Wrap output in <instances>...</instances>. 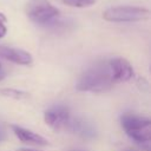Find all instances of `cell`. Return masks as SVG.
I'll return each instance as SVG.
<instances>
[{
    "instance_id": "6da1fadb",
    "label": "cell",
    "mask_w": 151,
    "mask_h": 151,
    "mask_svg": "<svg viewBox=\"0 0 151 151\" xmlns=\"http://www.w3.org/2000/svg\"><path fill=\"white\" fill-rule=\"evenodd\" d=\"M109 60L98 61L85 70L79 77L76 88L81 92H104L114 85Z\"/></svg>"
},
{
    "instance_id": "7a4b0ae2",
    "label": "cell",
    "mask_w": 151,
    "mask_h": 151,
    "mask_svg": "<svg viewBox=\"0 0 151 151\" xmlns=\"http://www.w3.org/2000/svg\"><path fill=\"white\" fill-rule=\"evenodd\" d=\"M120 125L125 133L144 151L151 150V120L133 113H124Z\"/></svg>"
},
{
    "instance_id": "3957f363",
    "label": "cell",
    "mask_w": 151,
    "mask_h": 151,
    "mask_svg": "<svg viewBox=\"0 0 151 151\" xmlns=\"http://www.w3.org/2000/svg\"><path fill=\"white\" fill-rule=\"evenodd\" d=\"M26 14L39 26H51L58 21L60 11L48 0H29L26 5Z\"/></svg>"
},
{
    "instance_id": "277c9868",
    "label": "cell",
    "mask_w": 151,
    "mask_h": 151,
    "mask_svg": "<svg viewBox=\"0 0 151 151\" xmlns=\"http://www.w3.org/2000/svg\"><path fill=\"white\" fill-rule=\"evenodd\" d=\"M150 17L147 8L138 6H114L103 12V18L110 22H136Z\"/></svg>"
},
{
    "instance_id": "5b68a950",
    "label": "cell",
    "mask_w": 151,
    "mask_h": 151,
    "mask_svg": "<svg viewBox=\"0 0 151 151\" xmlns=\"http://www.w3.org/2000/svg\"><path fill=\"white\" fill-rule=\"evenodd\" d=\"M71 118L70 110L64 105L51 106L44 113L45 123L54 131H66Z\"/></svg>"
},
{
    "instance_id": "8992f818",
    "label": "cell",
    "mask_w": 151,
    "mask_h": 151,
    "mask_svg": "<svg viewBox=\"0 0 151 151\" xmlns=\"http://www.w3.org/2000/svg\"><path fill=\"white\" fill-rule=\"evenodd\" d=\"M109 65H110L111 73H112V77L116 84L129 81L134 74L131 64L122 57H116V58L110 59Z\"/></svg>"
},
{
    "instance_id": "52a82bcc",
    "label": "cell",
    "mask_w": 151,
    "mask_h": 151,
    "mask_svg": "<svg viewBox=\"0 0 151 151\" xmlns=\"http://www.w3.org/2000/svg\"><path fill=\"white\" fill-rule=\"evenodd\" d=\"M11 129H12L13 133L22 143H26L29 145H37V146H46L48 144V140L45 137H42L31 130H27L25 127L18 126V125H11Z\"/></svg>"
},
{
    "instance_id": "ba28073f",
    "label": "cell",
    "mask_w": 151,
    "mask_h": 151,
    "mask_svg": "<svg viewBox=\"0 0 151 151\" xmlns=\"http://www.w3.org/2000/svg\"><path fill=\"white\" fill-rule=\"evenodd\" d=\"M0 57L19 65H29L33 61V58L28 52L14 47L0 46Z\"/></svg>"
},
{
    "instance_id": "9c48e42d",
    "label": "cell",
    "mask_w": 151,
    "mask_h": 151,
    "mask_svg": "<svg viewBox=\"0 0 151 151\" xmlns=\"http://www.w3.org/2000/svg\"><path fill=\"white\" fill-rule=\"evenodd\" d=\"M66 131L76 133L83 138H92L96 136V129L92 126V124L81 118H71Z\"/></svg>"
},
{
    "instance_id": "30bf717a",
    "label": "cell",
    "mask_w": 151,
    "mask_h": 151,
    "mask_svg": "<svg viewBox=\"0 0 151 151\" xmlns=\"http://www.w3.org/2000/svg\"><path fill=\"white\" fill-rule=\"evenodd\" d=\"M63 4L70 6V7H78V8H84V7H90L92 6L97 0H60Z\"/></svg>"
},
{
    "instance_id": "8fae6325",
    "label": "cell",
    "mask_w": 151,
    "mask_h": 151,
    "mask_svg": "<svg viewBox=\"0 0 151 151\" xmlns=\"http://www.w3.org/2000/svg\"><path fill=\"white\" fill-rule=\"evenodd\" d=\"M0 92H1L4 96H6V97H12V98H15V99L26 98V97L28 96L26 92L18 91V90H13V88H5V90H1Z\"/></svg>"
},
{
    "instance_id": "7c38bea8",
    "label": "cell",
    "mask_w": 151,
    "mask_h": 151,
    "mask_svg": "<svg viewBox=\"0 0 151 151\" xmlns=\"http://www.w3.org/2000/svg\"><path fill=\"white\" fill-rule=\"evenodd\" d=\"M6 24H7V19H6L5 14L0 12V39L4 38L6 35V33H7V26H6Z\"/></svg>"
},
{
    "instance_id": "4fadbf2b",
    "label": "cell",
    "mask_w": 151,
    "mask_h": 151,
    "mask_svg": "<svg viewBox=\"0 0 151 151\" xmlns=\"http://www.w3.org/2000/svg\"><path fill=\"white\" fill-rule=\"evenodd\" d=\"M5 138H6V134H5V132H4V131L0 129V142H2Z\"/></svg>"
},
{
    "instance_id": "5bb4252c",
    "label": "cell",
    "mask_w": 151,
    "mask_h": 151,
    "mask_svg": "<svg viewBox=\"0 0 151 151\" xmlns=\"http://www.w3.org/2000/svg\"><path fill=\"white\" fill-rule=\"evenodd\" d=\"M17 151H38V150H34V149H28V147H22V149H19Z\"/></svg>"
},
{
    "instance_id": "9a60e30c",
    "label": "cell",
    "mask_w": 151,
    "mask_h": 151,
    "mask_svg": "<svg viewBox=\"0 0 151 151\" xmlns=\"http://www.w3.org/2000/svg\"><path fill=\"white\" fill-rule=\"evenodd\" d=\"M4 77H5V73H4V72H0V80H1Z\"/></svg>"
}]
</instances>
